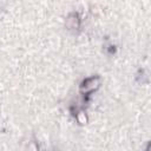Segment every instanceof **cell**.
I'll use <instances>...</instances> for the list:
<instances>
[{
  "instance_id": "obj_1",
  "label": "cell",
  "mask_w": 151,
  "mask_h": 151,
  "mask_svg": "<svg viewBox=\"0 0 151 151\" xmlns=\"http://www.w3.org/2000/svg\"><path fill=\"white\" fill-rule=\"evenodd\" d=\"M101 85V77L98 74L90 76L85 79H83L79 84V92L84 97H88L92 93H94Z\"/></svg>"
},
{
  "instance_id": "obj_2",
  "label": "cell",
  "mask_w": 151,
  "mask_h": 151,
  "mask_svg": "<svg viewBox=\"0 0 151 151\" xmlns=\"http://www.w3.org/2000/svg\"><path fill=\"white\" fill-rule=\"evenodd\" d=\"M81 17L78 12H71L65 20V26L68 31H73V32H78L81 28Z\"/></svg>"
},
{
  "instance_id": "obj_3",
  "label": "cell",
  "mask_w": 151,
  "mask_h": 151,
  "mask_svg": "<svg viewBox=\"0 0 151 151\" xmlns=\"http://www.w3.org/2000/svg\"><path fill=\"white\" fill-rule=\"evenodd\" d=\"M71 113L73 116V118L76 119L78 125H86L88 123V116L87 112L81 109V107H76V109H71Z\"/></svg>"
}]
</instances>
